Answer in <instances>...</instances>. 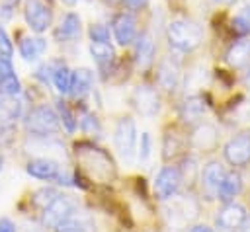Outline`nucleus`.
I'll list each match as a JSON object with an SVG mask.
<instances>
[{"instance_id":"nucleus-1","label":"nucleus","mask_w":250,"mask_h":232,"mask_svg":"<svg viewBox=\"0 0 250 232\" xmlns=\"http://www.w3.org/2000/svg\"><path fill=\"white\" fill-rule=\"evenodd\" d=\"M168 41L174 49L182 51V53H188V51H193L201 45L203 41V29L191 21V19H186V18H178V19H172L168 23Z\"/></svg>"},{"instance_id":"nucleus-2","label":"nucleus","mask_w":250,"mask_h":232,"mask_svg":"<svg viewBox=\"0 0 250 232\" xmlns=\"http://www.w3.org/2000/svg\"><path fill=\"white\" fill-rule=\"evenodd\" d=\"M23 127L33 136H51V135H55L59 131L61 119H59V115L55 113L53 107H49V105H37V107H33L25 115Z\"/></svg>"},{"instance_id":"nucleus-3","label":"nucleus","mask_w":250,"mask_h":232,"mask_svg":"<svg viewBox=\"0 0 250 232\" xmlns=\"http://www.w3.org/2000/svg\"><path fill=\"white\" fill-rule=\"evenodd\" d=\"M113 144H115L117 152L125 160H131L135 156V150H137V127H135V121L131 117H121L117 121L115 131H113Z\"/></svg>"},{"instance_id":"nucleus-4","label":"nucleus","mask_w":250,"mask_h":232,"mask_svg":"<svg viewBox=\"0 0 250 232\" xmlns=\"http://www.w3.org/2000/svg\"><path fill=\"white\" fill-rule=\"evenodd\" d=\"M223 156L232 168H246L250 164V131H242L229 138L223 146Z\"/></svg>"},{"instance_id":"nucleus-5","label":"nucleus","mask_w":250,"mask_h":232,"mask_svg":"<svg viewBox=\"0 0 250 232\" xmlns=\"http://www.w3.org/2000/svg\"><path fill=\"white\" fill-rule=\"evenodd\" d=\"M180 185H182V174H180V168L178 166H164L156 177H154V195L160 199V201H168L172 199L178 191H180Z\"/></svg>"},{"instance_id":"nucleus-6","label":"nucleus","mask_w":250,"mask_h":232,"mask_svg":"<svg viewBox=\"0 0 250 232\" xmlns=\"http://www.w3.org/2000/svg\"><path fill=\"white\" fill-rule=\"evenodd\" d=\"M74 214V203L66 195H57L43 211H41V222L45 228H57L62 220Z\"/></svg>"},{"instance_id":"nucleus-7","label":"nucleus","mask_w":250,"mask_h":232,"mask_svg":"<svg viewBox=\"0 0 250 232\" xmlns=\"http://www.w3.org/2000/svg\"><path fill=\"white\" fill-rule=\"evenodd\" d=\"M225 168L221 162L217 160H211L203 166V170L199 172V189H201V195L205 199H217V193H219V187L223 183V177H225Z\"/></svg>"},{"instance_id":"nucleus-8","label":"nucleus","mask_w":250,"mask_h":232,"mask_svg":"<svg viewBox=\"0 0 250 232\" xmlns=\"http://www.w3.org/2000/svg\"><path fill=\"white\" fill-rule=\"evenodd\" d=\"M131 103L143 117H154L160 109V97L154 88L150 86H137L131 94Z\"/></svg>"},{"instance_id":"nucleus-9","label":"nucleus","mask_w":250,"mask_h":232,"mask_svg":"<svg viewBox=\"0 0 250 232\" xmlns=\"http://www.w3.org/2000/svg\"><path fill=\"white\" fill-rule=\"evenodd\" d=\"M23 18H25V23H27V27L31 31L43 33L51 25V18L53 16H51L49 6H45L41 0H25Z\"/></svg>"},{"instance_id":"nucleus-10","label":"nucleus","mask_w":250,"mask_h":232,"mask_svg":"<svg viewBox=\"0 0 250 232\" xmlns=\"http://www.w3.org/2000/svg\"><path fill=\"white\" fill-rule=\"evenodd\" d=\"M246 214H248V213H246V209H244L242 205L230 201V203H225L223 209L217 213L215 224H217V228H219L221 232H234L236 228L242 226Z\"/></svg>"},{"instance_id":"nucleus-11","label":"nucleus","mask_w":250,"mask_h":232,"mask_svg":"<svg viewBox=\"0 0 250 232\" xmlns=\"http://www.w3.org/2000/svg\"><path fill=\"white\" fill-rule=\"evenodd\" d=\"M188 140H189L191 148L201 150V152H209V150H215L219 144V131L211 123H197Z\"/></svg>"},{"instance_id":"nucleus-12","label":"nucleus","mask_w":250,"mask_h":232,"mask_svg":"<svg viewBox=\"0 0 250 232\" xmlns=\"http://www.w3.org/2000/svg\"><path fill=\"white\" fill-rule=\"evenodd\" d=\"M111 31H113V37L119 45H131L137 37V21L131 14H115L113 19H111Z\"/></svg>"},{"instance_id":"nucleus-13","label":"nucleus","mask_w":250,"mask_h":232,"mask_svg":"<svg viewBox=\"0 0 250 232\" xmlns=\"http://www.w3.org/2000/svg\"><path fill=\"white\" fill-rule=\"evenodd\" d=\"M25 172L35 177V179H41V181H53V179H62V174H61V166L51 160V158H33L27 162L25 166Z\"/></svg>"},{"instance_id":"nucleus-14","label":"nucleus","mask_w":250,"mask_h":232,"mask_svg":"<svg viewBox=\"0 0 250 232\" xmlns=\"http://www.w3.org/2000/svg\"><path fill=\"white\" fill-rule=\"evenodd\" d=\"M225 60L230 68H244L250 64V39L242 37L234 41L225 53Z\"/></svg>"},{"instance_id":"nucleus-15","label":"nucleus","mask_w":250,"mask_h":232,"mask_svg":"<svg viewBox=\"0 0 250 232\" xmlns=\"http://www.w3.org/2000/svg\"><path fill=\"white\" fill-rule=\"evenodd\" d=\"M80 29H82V23H80L78 14L66 12V14L61 18V21H59V25H57V29H55V39L61 41V43H64V41H74V39L80 35Z\"/></svg>"},{"instance_id":"nucleus-16","label":"nucleus","mask_w":250,"mask_h":232,"mask_svg":"<svg viewBox=\"0 0 250 232\" xmlns=\"http://www.w3.org/2000/svg\"><path fill=\"white\" fill-rule=\"evenodd\" d=\"M154 53H156V47H154L152 35L150 33H143L137 39V45H135V62H137V68L146 70L152 64V60H154Z\"/></svg>"},{"instance_id":"nucleus-17","label":"nucleus","mask_w":250,"mask_h":232,"mask_svg":"<svg viewBox=\"0 0 250 232\" xmlns=\"http://www.w3.org/2000/svg\"><path fill=\"white\" fill-rule=\"evenodd\" d=\"M240 191H242V175L236 170H232V172L225 174L223 183H221L219 193H217V199L223 203H230L240 195Z\"/></svg>"},{"instance_id":"nucleus-18","label":"nucleus","mask_w":250,"mask_h":232,"mask_svg":"<svg viewBox=\"0 0 250 232\" xmlns=\"http://www.w3.org/2000/svg\"><path fill=\"white\" fill-rule=\"evenodd\" d=\"M18 51H20V57L27 62H33L37 60L39 57H43V53L47 51V41L43 37H21L20 43H18Z\"/></svg>"},{"instance_id":"nucleus-19","label":"nucleus","mask_w":250,"mask_h":232,"mask_svg":"<svg viewBox=\"0 0 250 232\" xmlns=\"http://www.w3.org/2000/svg\"><path fill=\"white\" fill-rule=\"evenodd\" d=\"M158 84L166 92H174L180 82V68L172 58H162L158 64Z\"/></svg>"},{"instance_id":"nucleus-20","label":"nucleus","mask_w":250,"mask_h":232,"mask_svg":"<svg viewBox=\"0 0 250 232\" xmlns=\"http://www.w3.org/2000/svg\"><path fill=\"white\" fill-rule=\"evenodd\" d=\"M21 101L16 96H0V127L16 125L21 117Z\"/></svg>"},{"instance_id":"nucleus-21","label":"nucleus","mask_w":250,"mask_h":232,"mask_svg":"<svg viewBox=\"0 0 250 232\" xmlns=\"http://www.w3.org/2000/svg\"><path fill=\"white\" fill-rule=\"evenodd\" d=\"M92 86H94V72L90 68H76L72 72V84H70L68 94H72V97L80 99L90 94Z\"/></svg>"},{"instance_id":"nucleus-22","label":"nucleus","mask_w":250,"mask_h":232,"mask_svg":"<svg viewBox=\"0 0 250 232\" xmlns=\"http://www.w3.org/2000/svg\"><path fill=\"white\" fill-rule=\"evenodd\" d=\"M205 101H203V97H199V96H191V97H188L184 103H182V107H180V117H182V121L184 123H199L201 119H203V115H205Z\"/></svg>"},{"instance_id":"nucleus-23","label":"nucleus","mask_w":250,"mask_h":232,"mask_svg":"<svg viewBox=\"0 0 250 232\" xmlns=\"http://www.w3.org/2000/svg\"><path fill=\"white\" fill-rule=\"evenodd\" d=\"M90 53H92V58L96 60L98 68L100 70H107L115 58V53H113V47L107 43H98V41H92L90 43Z\"/></svg>"},{"instance_id":"nucleus-24","label":"nucleus","mask_w":250,"mask_h":232,"mask_svg":"<svg viewBox=\"0 0 250 232\" xmlns=\"http://www.w3.org/2000/svg\"><path fill=\"white\" fill-rule=\"evenodd\" d=\"M186 142L189 144V140H186L182 135L178 133H168L164 135V142H162V158L164 160H170V158H176L184 148H186Z\"/></svg>"},{"instance_id":"nucleus-25","label":"nucleus","mask_w":250,"mask_h":232,"mask_svg":"<svg viewBox=\"0 0 250 232\" xmlns=\"http://www.w3.org/2000/svg\"><path fill=\"white\" fill-rule=\"evenodd\" d=\"M51 82H53V86L57 88L59 94H68L70 92V84H72V70L66 64H59L53 70Z\"/></svg>"},{"instance_id":"nucleus-26","label":"nucleus","mask_w":250,"mask_h":232,"mask_svg":"<svg viewBox=\"0 0 250 232\" xmlns=\"http://www.w3.org/2000/svg\"><path fill=\"white\" fill-rule=\"evenodd\" d=\"M230 27L234 33L238 35H250V6H244L242 10H238L230 21Z\"/></svg>"},{"instance_id":"nucleus-27","label":"nucleus","mask_w":250,"mask_h":232,"mask_svg":"<svg viewBox=\"0 0 250 232\" xmlns=\"http://www.w3.org/2000/svg\"><path fill=\"white\" fill-rule=\"evenodd\" d=\"M20 90H21V84H20L16 72L0 78V96H18Z\"/></svg>"},{"instance_id":"nucleus-28","label":"nucleus","mask_w":250,"mask_h":232,"mask_svg":"<svg viewBox=\"0 0 250 232\" xmlns=\"http://www.w3.org/2000/svg\"><path fill=\"white\" fill-rule=\"evenodd\" d=\"M57 195H59V193H57L53 187H41V189L33 191V195H31V203L43 211V209H45Z\"/></svg>"},{"instance_id":"nucleus-29","label":"nucleus","mask_w":250,"mask_h":232,"mask_svg":"<svg viewBox=\"0 0 250 232\" xmlns=\"http://www.w3.org/2000/svg\"><path fill=\"white\" fill-rule=\"evenodd\" d=\"M180 174H182V183H184V181H186V183H193V179H195L197 174H199L195 160L189 158V156H186L184 162H182V166H180Z\"/></svg>"},{"instance_id":"nucleus-30","label":"nucleus","mask_w":250,"mask_h":232,"mask_svg":"<svg viewBox=\"0 0 250 232\" xmlns=\"http://www.w3.org/2000/svg\"><path fill=\"white\" fill-rule=\"evenodd\" d=\"M59 119L62 121L64 129H66L68 133H72V131L76 129V119H74L72 111H70V109H68L64 103H59Z\"/></svg>"},{"instance_id":"nucleus-31","label":"nucleus","mask_w":250,"mask_h":232,"mask_svg":"<svg viewBox=\"0 0 250 232\" xmlns=\"http://www.w3.org/2000/svg\"><path fill=\"white\" fill-rule=\"evenodd\" d=\"M90 39L98 41V43H107L109 41V29L104 23H94L90 27Z\"/></svg>"},{"instance_id":"nucleus-32","label":"nucleus","mask_w":250,"mask_h":232,"mask_svg":"<svg viewBox=\"0 0 250 232\" xmlns=\"http://www.w3.org/2000/svg\"><path fill=\"white\" fill-rule=\"evenodd\" d=\"M12 55H14L12 41H10L8 33L4 31V27H0V58H8V60H12Z\"/></svg>"},{"instance_id":"nucleus-33","label":"nucleus","mask_w":250,"mask_h":232,"mask_svg":"<svg viewBox=\"0 0 250 232\" xmlns=\"http://www.w3.org/2000/svg\"><path fill=\"white\" fill-rule=\"evenodd\" d=\"M150 148H152V138H150V135H148V133H141V142H139V150H137L139 160H143V162L148 160Z\"/></svg>"},{"instance_id":"nucleus-34","label":"nucleus","mask_w":250,"mask_h":232,"mask_svg":"<svg viewBox=\"0 0 250 232\" xmlns=\"http://www.w3.org/2000/svg\"><path fill=\"white\" fill-rule=\"evenodd\" d=\"M80 129H82L84 133H96V131H100V125H98V121H96L94 115L86 113V115L80 119Z\"/></svg>"},{"instance_id":"nucleus-35","label":"nucleus","mask_w":250,"mask_h":232,"mask_svg":"<svg viewBox=\"0 0 250 232\" xmlns=\"http://www.w3.org/2000/svg\"><path fill=\"white\" fill-rule=\"evenodd\" d=\"M12 72H14L12 60H8V58H0V78L6 76V74H12Z\"/></svg>"},{"instance_id":"nucleus-36","label":"nucleus","mask_w":250,"mask_h":232,"mask_svg":"<svg viewBox=\"0 0 250 232\" xmlns=\"http://www.w3.org/2000/svg\"><path fill=\"white\" fill-rule=\"evenodd\" d=\"M0 232H16V224L8 216H2L0 218Z\"/></svg>"},{"instance_id":"nucleus-37","label":"nucleus","mask_w":250,"mask_h":232,"mask_svg":"<svg viewBox=\"0 0 250 232\" xmlns=\"http://www.w3.org/2000/svg\"><path fill=\"white\" fill-rule=\"evenodd\" d=\"M123 4L129 8V10H141L148 4V0H123Z\"/></svg>"},{"instance_id":"nucleus-38","label":"nucleus","mask_w":250,"mask_h":232,"mask_svg":"<svg viewBox=\"0 0 250 232\" xmlns=\"http://www.w3.org/2000/svg\"><path fill=\"white\" fill-rule=\"evenodd\" d=\"M189 232H213V228L207 226V224H195V226L189 228Z\"/></svg>"},{"instance_id":"nucleus-39","label":"nucleus","mask_w":250,"mask_h":232,"mask_svg":"<svg viewBox=\"0 0 250 232\" xmlns=\"http://www.w3.org/2000/svg\"><path fill=\"white\" fill-rule=\"evenodd\" d=\"M240 230H242V232H250V214H246V218H244Z\"/></svg>"},{"instance_id":"nucleus-40","label":"nucleus","mask_w":250,"mask_h":232,"mask_svg":"<svg viewBox=\"0 0 250 232\" xmlns=\"http://www.w3.org/2000/svg\"><path fill=\"white\" fill-rule=\"evenodd\" d=\"M20 4V0H4V8L10 10V8H16Z\"/></svg>"},{"instance_id":"nucleus-41","label":"nucleus","mask_w":250,"mask_h":232,"mask_svg":"<svg viewBox=\"0 0 250 232\" xmlns=\"http://www.w3.org/2000/svg\"><path fill=\"white\" fill-rule=\"evenodd\" d=\"M213 2H217V4H221V6H230V4H234L236 0H213Z\"/></svg>"},{"instance_id":"nucleus-42","label":"nucleus","mask_w":250,"mask_h":232,"mask_svg":"<svg viewBox=\"0 0 250 232\" xmlns=\"http://www.w3.org/2000/svg\"><path fill=\"white\" fill-rule=\"evenodd\" d=\"M244 86H246V88L250 90V70H248V74L244 76Z\"/></svg>"},{"instance_id":"nucleus-43","label":"nucleus","mask_w":250,"mask_h":232,"mask_svg":"<svg viewBox=\"0 0 250 232\" xmlns=\"http://www.w3.org/2000/svg\"><path fill=\"white\" fill-rule=\"evenodd\" d=\"M2 168H4V158L0 156V172H2Z\"/></svg>"},{"instance_id":"nucleus-44","label":"nucleus","mask_w":250,"mask_h":232,"mask_svg":"<svg viewBox=\"0 0 250 232\" xmlns=\"http://www.w3.org/2000/svg\"><path fill=\"white\" fill-rule=\"evenodd\" d=\"M66 2H68V4H72V2H76V0H66Z\"/></svg>"},{"instance_id":"nucleus-45","label":"nucleus","mask_w":250,"mask_h":232,"mask_svg":"<svg viewBox=\"0 0 250 232\" xmlns=\"http://www.w3.org/2000/svg\"><path fill=\"white\" fill-rule=\"evenodd\" d=\"M76 232H88V230H76Z\"/></svg>"},{"instance_id":"nucleus-46","label":"nucleus","mask_w":250,"mask_h":232,"mask_svg":"<svg viewBox=\"0 0 250 232\" xmlns=\"http://www.w3.org/2000/svg\"><path fill=\"white\" fill-rule=\"evenodd\" d=\"M246 2H248V4H250V0H246Z\"/></svg>"}]
</instances>
